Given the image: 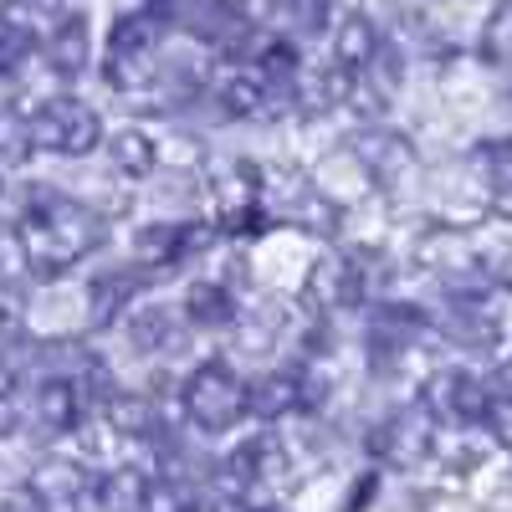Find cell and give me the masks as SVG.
<instances>
[{"mask_svg": "<svg viewBox=\"0 0 512 512\" xmlns=\"http://www.w3.org/2000/svg\"><path fill=\"white\" fill-rule=\"evenodd\" d=\"M47 62L62 72V77H77L88 67V16H62L47 36Z\"/></svg>", "mask_w": 512, "mask_h": 512, "instance_id": "obj_11", "label": "cell"}, {"mask_svg": "<svg viewBox=\"0 0 512 512\" xmlns=\"http://www.w3.org/2000/svg\"><path fill=\"white\" fill-rule=\"evenodd\" d=\"M303 400H308V390L292 374H262L256 384H246V410L262 415V420H277V415L297 410Z\"/></svg>", "mask_w": 512, "mask_h": 512, "instance_id": "obj_10", "label": "cell"}, {"mask_svg": "<svg viewBox=\"0 0 512 512\" xmlns=\"http://www.w3.org/2000/svg\"><path fill=\"white\" fill-rule=\"evenodd\" d=\"M82 420V384L72 374H47L36 384V425L47 436H67Z\"/></svg>", "mask_w": 512, "mask_h": 512, "instance_id": "obj_8", "label": "cell"}, {"mask_svg": "<svg viewBox=\"0 0 512 512\" xmlns=\"http://www.w3.org/2000/svg\"><path fill=\"white\" fill-rule=\"evenodd\" d=\"M139 282H144L139 272H113V277H103V282L93 287V308H98L93 318H98V323H108V318L128 303V297L139 292Z\"/></svg>", "mask_w": 512, "mask_h": 512, "instance_id": "obj_21", "label": "cell"}, {"mask_svg": "<svg viewBox=\"0 0 512 512\" xmlns=\"http://www.w3.org/2000/svg\"><path fill=\"white\" fill-rule=\"evenodd\" d=\"M108 159H113V169L118 175H149L154 169V144L144 139V134H134V128H123V134H113L108 139Z\"/></svg>", "mask_w": 512, "mask_h": 512, "instance_id": "obj_15", "label": "cell"}, {"mask_svg": "<svg viewBox=\"0 0 512 512\" xmlns=\"http://www.w3.org/2000/svg\"><path fill=\"white\" fill-rule=\"evenodd\" d=\"M108 420H113V431H123V436H149L154 431V405L144 395H113L108 400Z\"/></svg>", "mask_w": 512, "mask_h": 512, "instance_id": "obj_18", "label": "cell"}, {"mask_svg": "<svg viewBox=\"0 0 512 512\" xmlns=\"http://www.w3.org/2000/svg\"><path fill=\"white\" fill-rule=\"evenodd\" d=\"M16 246H21V262L36 277H57L72 262H82L88 251L103 246V216H98V210H88L82 200H67V195H52L47 190V195H36L26 205Z\"/></svg>", "mask_w": 512, "mask_h": 512, "instance_id": "obj_1", "label": "cell"}, {"mask_svg": "<svg viewBox=\"0 0 512 512\" xmlns=\"http://www.w3.org/2000/svg\"><path fill=\"white\" fill-rule=\"evenodd\" d=\"M425 328V318L420 313H410V308H390V313H379L374 318V333H369V349H374V364H384L390 354H405L410 349V338Z\"/></svg>", "mask_w": 512, "mask_h": 512, "instance_id": "obj_12", "label": "cell"}, {"mask_svg": "<svg viewBox=\"0 0 512 512\" xmlns=\"http://www.w3.org/2000/svg\"><path fill=\"white\" fill-rule=\"evenodd\" d=\"M374 451L384 461H395V466H420L425 456L436 451V415L425 410V400L405 405L400 415H390L374 431Z\"/></svg>", "mask_w": 512, "mask_h": 512, "instance_id": "obj_5", "label": "cell"}, {"mask_svg": "<svg viewBox=\"0 0 512 512\" xmlns=\"http://www.w3.org/2000/svg\"><path fill=\"white\" fill-rule=\"evenodd\" d=\"M26 154H31V128L0 113V164H21Z\"/></svg>", "mask_w": 512, "mask_h": 512, "instance_id": "obj_23", "label": "cell"}, {"mask_svg": "<svg viewBox=\"0 0 512 512\" xmlns=\"http://www.w3.org/2000/svg\"><path fill=\"white\" fill-rule=\"evenodd\" d=\"M154 52H159V11L118 16L113 31H108V62H103V77L113 82L118 93H139V88H149V77L159 72Z\"/></svg>", "mask_w": 512, "mask_h": 512, "instance_id": "obj_2", "label": "cell"}, {"mask_svg": "<svg viewBox=\"0 0 512 512\" xmlns=\"http://www.w3.org/2000/svg\"><path fill=\"white\" fill-rule=\"evenodd\" d=\"M185 313H190V323H205V328H221V323H231V292L226 287H210V282H195L190 292H185Z\"/></svg>", "mask_w": 512, "mask_h": 512, "instance_id": "obj_16", "label": "cell"}, {"mask_svg": "<svg viewBox=\"0 0 512 512\" xmlns=\"http://www.w3.org/2000/svg\"><path fill=\"white\" fill-rule=\"evenodd\" d=\"M477 420L492 431L497 446L512 451V390H507V384H487V400H482V415Z\"/></svg>", "mask_w": 512, "mask_h": 512, "instance_id": "obj_20", "label": "cell"}, {"mask_svg": "<svg viewBox=\"0 0 512 512\" xmlns=\"http://www.w3.org/2000/svg\"><path fill=\"white\" fill-rule=\"evenodd\" d=\"M159 6H164L169 16H180V26H190L195 36L221 41V47L246 31V21H241V11H236V0H159Z\"/></svg>", "mask_w": 512, "mask_h": 512, "instance_id": "obj_7", "label": "cell"}, {"mask_svg": "<svg viewBox=\"0 0 512 512\" xmlns=\"http://www.w3.org/2000/svg\"><path fill=\"white\" fill-rule=\"evenodd\" d=\"M313 292L323 297L328 308H344L349 297H359V272H354L349 262H323V267H318V282H313Z\"/></svg>", "mask_w": 512, "mask_h": 512, "instance_id": "obj_19", "label": "cell"}, {"mask_svg": "<svg viewBox=\"0 0 512 512\" xmlns=\"http://www.w3.org/2000/svg\"><path fill=\"white\" fill-rule=\"evenodd\" d=\"M374 52H379V31L364 16H354L344 26V36H338V62H344V72H364L374 62Z\"/></svg>", "mask_w": 512, "mask_h": 512, "instance_id": "obj_17", "label": "cell"}, {"mask_svg": "<svg viewBox=\"0 0 512 512\" xmlns=\"http://www.w3.org/2000/svg\"><path fill=\"white\" fill-rule=\"evenodd\" d=\"M482 52H487L492 67L512 62V0H502V6L492 11V21H487V31H482Z\"/></svg>", "mask_w": 512, "mask_h": 512, "instance_id": "obj_22", "label": "cell"}, {"mask_svg": "<svg viewBox=\"0 0 512 512\" xmlns=\"http://www.w3.org/2000/svg\"><path fill=\"white\" fill-rule=\"evenodd\" d=\"M267 16L292 36H318L328 26V0H267Z\"/></svg>", "mask_w": 512, "mask_h": 512, "instance_id": "obj_13", "label": "cell"}, {"mask_svg": "<svg viewBox=\"0 0 512 512\" xmlns=\"http://www.w3.org/2000/svg\"><path fill=\"white\" fill-rule=\"evenodd\" d=\"M31 492L41 497V507H52V502H77L82 492H88V477L77 472V466L67 461H47L41 472L31 477Z\"/></svg>", "mask_w": 512, "mask_h": 512, "instance_id": "obj_14", "label": "cell"}, {"mask_svg": "<svg viewBox=\"0 0 512 512\" xmlns=\"http://www.w3.org/2000/svg\"><path fill=\"white\" fill-rule=\"evenodd\" d=\"M282 472H287L282 446H277L272 436H256V441H246V446L226 461V492H231L236 502H251L256 487L282 482Z\"/></svg>", "mask_w": 512, "mask_h": 512, "instance_id": "obj_6", "label": "cell"}, {"mask_svg": "<svg viewBox=\"0 0 512 512\" xmlns=\"http://www.w3.org/2000/svg\"><path fill=\"white\" fill-rule=\"evenodd\" d=\"M31 144L36 149H52V154H88L98 139H103V123L88 103H77V98H52V103H41L31 118Z\"/></svg>", "mask_w": 512, "mask_h": 512, "instance_id": "obj_4", "label": "cell"}, {"mask_svg": "<svg viewBox=\"0 0 512 512\" xmlns=\"http://www.w3.org/2000/svg\"><path fill=\"white\" fill-rule=\"evenodd\" d=\"M16 425H21V405L6 384H0V436H16Z\"/></svg>", "mask_w": 512, "mask_h": 512, "instance_id": "obj_25", "label": "cell"}, {"mask_svg": "<svg viewBox=\"0 0 512 512\" xmlns=\"http://www.w3.org/2000/svg\"><path fill=\"white\" fill-rule=\"evenodd\" d=\"M185 415L200 425V431H231V425L246 415V384L216 359L200 364L185 379Z\"/></svg>", "mask_w": 512, "mask_h": 512, "instance_id": "obj_3", "label": "cell"}, {"mask_svg": "<svg viewBox=\"0 0 512 512\" xmlns=\"http://www.w3.org/2000/svg\"><path fill=\"white\" fill-rule=\"evenodd\" d=\"M0 512H47V507H41V497L31 487H16V492L0 497Z\"/></svg>", "mask_w": 512, "mask_h": 512, "instance_id": "obj_24", "label": "cell"}, {"mask_svg": "<svg viewBox=\"0 0 512 512\" xmlns=\"http://www.w3.org/2000/svg\"><path fill=\"white\" fill-rule=\"evenodd\" d=\"M149 492H154V482L139 466H113V472H103L93 482L98 512H149Z\"/></svg>", "mask_w": 512, "mask_h": 512, "instance_id": "obj_9", "label": "cell"}, {"mask_svg": "<svg viewBox=\"0 0 512 512\" xmlns=\"http://www.w3.org/2000/svg\"><path fill=\"white\" fill-rule=\"evenodd\" d=\"M205 512H282V507H256V502H236V497H221V502H210Z\"/></svg>", "mask_w": 512, "mask_h": 512, "instance_id": "obj_26", "label": "cell"}]
</instances>
